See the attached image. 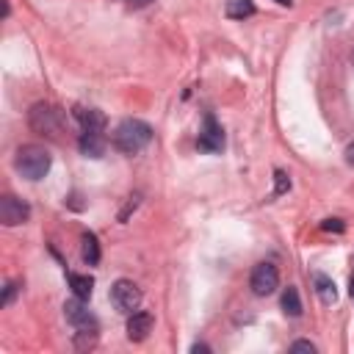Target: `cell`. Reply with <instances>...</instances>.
<instances>
[{"label":"cell","instance_id":"9","mask_svg":"<svg viewBox=\"0 0 354 354\" xmlns=\"http://www.w3.org/2000/svg\"><path fill=\"white\" fill-rule=\"evenodd\" d=\"M152 332V315L149 313H130L127 318V340L141 343Z\"/></svg>","mask_w":354,"mask_h":354},{"label":"cell","instance_id":"25","mask_svg":"<svg viewBox=\"0 0 354 354\" xmlns=\"http://www.w3.org/2000/svg\"><path fill=\"white\" fill-rule=\"evenodd\" d=\"M348 293H351V299H354V274H351V279H348Z\"/></svg>","mask_w":354,"mask_h":354},{"label":"cell","instance_id":"21","mask_svg":"<svg viewBox=\"0 0 354 354\" xmlns=\"http://www.w3.org/2000/svg\"><path fill=\"white\" fill-rule=\"evenodd\" d=\"M136 205H138V196H130V202H127V207H124V210L119 213V221H124V218H127V213H130V210H136Z\"/></svg>","mask_w":354,"mask_h":354},{"label":"cell","instance_id":"24","mask_svg":"<svg viewBox=\"0 0 354 354\" xmlns=\"http://www.w3.org/2000/svg\"><path fill=\"white\" fill-rule=\"evenodd\" d=\"M191 351H207V346H205V343H194Z\"/></svg>","mask_w":354,"mask_h":354},{"label":"cell","instance_id":"26","mask_svg":"<svg viewBox=\"0 0 354 354\" xmlns=\"http://www.w3.org/2000/svg\"><path fill=\"white\" fill-rule=\"evenodd\" d=\"M274 3H279V6H293V0H274Z\"/></svg>","mask_w":354,"mask_h":354},{"label":"cell","instance_id":"18","mask_svg":"<svg viewBox=\"0 0 354 354\" xmlns=\"http://www.w3.org/2000/svg\"><path fill=\"white\" fill-rule=\"evenodd\" d=\"M321 230H324V232H343L346 224H343L340 218H324V221H321Z\"/></svg>","mask_w":354,"mask_h":354},{"label":"cell","instance_id":"14","mask_svg":"<svg viewBox=\"0 0 354 354\" xmlns=\"http://www.w3.org/2000/svg\"><path fill=\"white\" fill-rule=\"evenodd\" d=\"M282 313L290 315V318H299L301 315V299H299V290L293 285H288L282 290Z\"/></svg>","mask_w":354,"mask_h":354},{"label":"cell","instance_id":"1","mask_svg":"<svg viewBox=\"0 0 354 354\" xmlns=\"http://www.w3.org/2000/svg\"><path fill=\"white\" fill-rule=\"evenodd\" d=\"M152 141V127L141 119H124L119 122V127L113 130V147L122 155H136L141 152L147 144Z\"/></svg>","mask_w":354,"mask_h":354},{"label":"cell","instance_id":"3","mask_svg":"<svg viewBox=\"0 0 354 354\" xmlns=\"http://www.w3.org/2000/svg\"><path fill=\"white\" fill-rule=\"evenodd\" d=\"M28 124H30V130L39 133V136H55L61 119H58V111H55L50 102H36V105L28 111Z\"/></svg>","mask_w":354,"mask_h":354},{"label":"cell","instance_id":"19","mask_svg":"<svg viewBox=\"0 0 354 354\" xmlns=\"http://www.w3.org/2000/svg\"><path fill=\"white\" fill-rule=\"evenodd\" d=\"M17 290H19V282H8V285H6V293H3V301H0V304H3V307H8V304L14 301V296H17Z\"/></svg>","mask_w":354,"mask_h":354},{"label":"cell","instance_id":"15","mask_svg":"<svg viewBox=\"0 0 354 354\" xmlns=\"http://www.w3.org/2000/svg\"><path fill=\"white\" fill-rule=\"evenodd\" d=\"M224 14H227L230 19H246V17L254 14V3H252V0H227Z\"/></svg>","mask_w":354,"mask_h":354},{"label":"cell","instance_id":"16","mask_svg":"<svg viewBox=\"0 0 354 354\" xmlns=\"http://www.w3.org/2000/svg\"><path fill=\"white\" fill-rule=\"evenodd\" d=\"M83 260L88 263V266H97L100 263V241H97V235L94 232H86L83 235Z\"/></svg>","mask_w":354,"mask_h":354},{"label":"cell","instance_id":"10","mask_svg":"<svg viewBox=\"0 0 354 354\" xmlns=\"http://www.w3.org/2000/svg\"><path fill=\"white\" fill-rule=\"evenodd\" d=\"M72 113H75V119H77V124H80L83 130H100V133H102V127H105V113H102V111L75 105Z\"/></svg>","mask_w":354,"mask_h":354},{"label":"cell","instance_id":"13","mask_svg":"<svg viewBox=\"0 0 354 354\" xmlns=\"http://www.w3.org/2000/svg\"><path fill=\"white\" fill-rule=\"evenodd\" d=\"M69 288H72V293L77 296V299H83V301H88L91 299V293H94V279L88 277V274H69Z\"/></svg>","mask_w":354,"mask_h":354},{"label":"cell","instance_id":"12","mask_svg":"<svg viewBox=\"0 0 354 354\" xmlns=\"http://www.w3.org/2000/svg\"><path fill=\"white\" fill-rule=\"evenodd\" d=\"M313 285H315V293H318L321 304L329 307V304L337 301V288H335V282L326 274H313Z\"/></svg>","mask_w":354,"mask_h":354},{"label":"cell","instance_id":"4","mask_svg":"<svg viewBox=\"0 0 354 354\" xmlns=\"http://www.w3.org/2000/svg\"><path fill=\"white\" fill-rule=\"evenodd\" d=\"M111 301L119 313H136V307L141 304V290L133 279H116L111 285Z\"/></svg>","mask_w":354,"mask_h":354},{"label":"cell","instance_id":"17","mask_svg":"<svg viewBox=\"0 0 354 354\" xmlns=\"http://www.w3.org/2000/svg\"><path fill=\"white\" fill-rule=\"evenodd\" d=\"M288 191H290V177H288V171L277 169L274 171V194L279 196V194H288Z\"/></svg>","mask_w":354,"mask_h":354},{"label":"cell","instance_id":"2","mask_svg":"<svg viewBox=\"0 0 354 354\" xmlns=\"http://www.w3.org/2000/svg\"><path fill=\"white\" fill-rule=\"evenodd\" d=\"M50 166H53V155L44 147H39V144H25L14 155V169L25 180H33V183L41 180V177H47Z\"/></svg>","mask_w":354,"mask_h":354},{"label":"cell","instance_id":"23","mask_svg":"<svg viewBox=\"0 0 354 354\" xmlns=\"http://www.w3.org/2000/svg\"><path fill=\"white\" fill-rule=\"evenodd\" d=\"M147 3H152V0H130L133 8H141V6H147Z\"/></svg>","mask_w":354,"mask_h":354},{"label":"cell","instance_id":"20","mask_svg":"<svg viewBox=\"0 0 354 354\" xmlns=\"http://www.w3.org/2000/svg\"><path fill=\"white\" fill-rule=\"evenodd\" d=\"M290 348H293V351H310V354L315 351V346H313L310 340H296V343H290Z\"/></svg>","mask_w":354,"mask_h":354},{"label":"cell","instance_id":"6","mask_svg":"<svg viewBox=\"0 0 354 354\" xmlns=\"http://www.w3.org/2000/svg\"><path fill=\"white\" fill-rule=\"evenodd\" d=\"M196 149L207 152V155H216V152L224 149V130H221V124L216 122L213 113L205 116V127H202V133L196 138Z\"/></svg>","mask_w":354,"mask_h":354},{"label":"cell","instance_id":"22","mask_svg":"<svg viewBox=\"0 0 354 354\" xmlns=\"http://www.w3.org/2000/svg\"><path fill=\"white\" fill-rule=\"evenodd\" d=\"M346 163H348V166H354V141L346 147Z\"/></svg>","mask_w":354,"mask_h":354},{"label":"cell","instance_id":"8","mask_svg":"<svg viewBox=\"0 0 354 354\" xmlns=\"http://www.w3.org/2000/svg\"><path fill=\"white\" fill-rule=\"evenodd\" d=\"M64 318L75 326V329H97V318L91 315V310L83 304V299H69L64 304Z\"/></svg>","mask_w":354,"mask_h":354},{"label":"cell","instance_id":"11","mask_svg":"<svg viewBox=\"0 0 354 354\" xmlns=\"http://www.w3.org/2000/svg\"><path fill=\"white\" fill-rule=\"evenodd\" d=\"M77 147H80V152L86 158H102L105 155V138H102L100 130H83Z\"/></svg>","mask_w":354,"mask_h":354},{"label":"cell","instance_id":"5","mask_svg":"<svg viewBox=\"0 0 354 354\" xmlns=\"http://www.w3.org/2000/svg\"><path fill=\"white\" fill-rule=\"evenodd\" d=\"M254 296H271L277 288H279V271L274 263H257L254 271H252V279H249Z\"/></svg>","mask_w":354,"mask_h":354},{"label":"cell","instance_id":"7","mask_svg":"<svg viewBox=\"0 0 354 354\" xmlns=\"http://www.w3.org/2000/svg\"><path fill=\"white\" fill-rule=\"evenodd\" d=\"M28 216H30L28 202H22V199H17V196H11V194L0 196V221H3L6 227L25 224V221H28Z\"/></svg>","mask_w":354,"mask_h":354}]
</instances>
